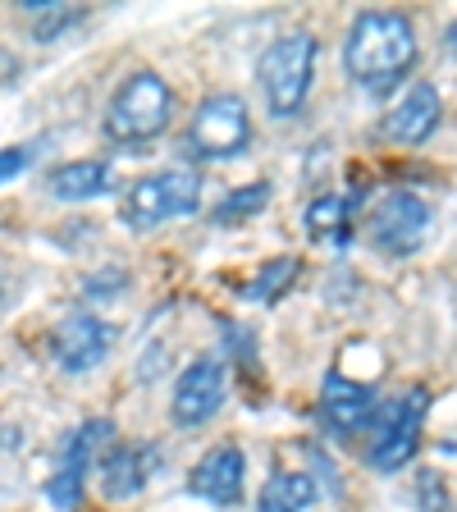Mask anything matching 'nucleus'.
Masks as SVG:
<instances>
[{
  "mask_svg": "<svg viewBox=\"0 0 457 512\" xmlns=\"http://www.w3.org/2000/svg\"><path fill=\"white\" fill-rule=\"evenodd\" d=\"M124 284V275H119V270H110V275H101V279H87V293H115V288Z\"/></svg>",
  "mask_w": 457,
  "mask_h": 512,
  "instance_id": "4be33fe9",
  "label": "nucleus"
},
{
  "mask_svg": "<svg viewBox=\"0 0 457 512\" xmlns=\"http://www.w3.org/2000/svg\"><path fill=\"white\" fill-rule=\"evenodd\" d=\"M352 211H357V197H316L302 215V229H307L311 243H334L343 247L352 238Z\"/></svg>",
  "mask_w": 457,
  "mask_h": 512,
  "instance_id": "dca6fc26",
  "label": "nucleus"
},
{
  "mask_svg": "<svg viewBox=\"0 0 457 512\" xmlns=\"http://www.w3.org/2000/svg\"><path fill=\"white\" fill-rule=\"evenodd\" d=\"M32 156L37 151L32 147H0V183H10L14 174H23L32 165Z\"/></svg>",
  "mask_w": 457,
  "mask_h": 512,
  "instance_id": "412c9836",
  "label": "nucleus"
},
{
  "mask_svg": "<svg viewBox=\"0 0 457 512\" xmlns=\"http://www.w3.org/2000/svg\"><path fill=\"white\" fill-rule=\"evenodd\" d=\"M316 55L320 46L311 32H288V37H279L275 46L261 51L256 83L266 92V106L275 119H293L302 110V101L311 92V78H316Z\"/></svg>",
  "mask_w": 457,
  "mask_h": 512,
  "instance_id": "f03ea898",
  "label": "nucleus"
},
{
  "mask_svg": "<svg viewBox=\"0 0 457 512\" xmlns=\"http://www.w3.org/2000/svg\"><path fill=\"white\" fill-rule=\"evenodd\" d=\"M202 206V174L197 170H160L147 179L128 183V192L119 197V220L133 234H147L170 220H183Z\"/></svg>",
  "mask_w": 457,
  "mask_h": 512,
  "instance_id": "20e7f679",
  "label": "nucleus"
},
{
  "mask_svg": "<svg viewBox=\"0 0 457 512\" xmlns=\"http://www.w3.org/2000/svg\"><path fill=\"white\" fill-rule=\"evenodd\" d=\"M0 288H5V279H0Z\"/></svg>",
  "mask_w": 457,
  "mask_h": 512,
  "instance_id": "393cba45",
  "label": "nucleus"
},
{
  "mask_svg": "<svg viewBox=\"0 0 457 512\" xmlns=\"http://www.w3.org/2000/svg\"><path fill=\"white\" fill-rule=\"evenodd\" d=\"M298 279V261L293 256H279V261H266V266L256 270V279L247 284V298L252 302H275L288 293V284Z\"/></svg>",
  "mask_w": 457,
  "mask_h": 512,
  "instance_id": "a211bd4d",
  "label": "nucleus"
},
{
  "mask_svg": "<svg viewBox=\"0 0 457 512\" xmlns=\"http://www.w3.org/2000/svg\"><path fill=\"white\" fill-rule=\"evenodd\" d=\"M416 64V28L398 10H366L352 19L343 42V69L366 92H389Z\"/></svg>",
  "mask_w": 457,
  "mask_h": 512,
  "instance_id": "f257e3e1",
  "label": "nucleus"
},
{
  "mask_svg": "<svg viewBox=\"0 0 457 512\" xmlns=\"http://www.w3.org/2000/svg\"><path fill=\"white\" fill-rule=\"evenodd\" d=\"M110 343H115V325H110V320L92 316V311H74V316H64V325L55 330L51 352L69 375H83L106 362Z\"/></svg>",
  "mask_w": 457,
  "mask_h": 512,
  "instance_id": "1a4fd4ad",
  "label": "nucleus"
},
{
  "mask_svg": "<svg viewBox=\"0 0 457 512\" xmlns=\"http://www.w3.org/2000/svg\"><path fill=\"white\" fill-rule=\"evenodd\" d=\"M0 439H14V435H5V430H0Z\"/></svg>",
  "mask_w": 457,
  "mask_h": 512,
  "instance_id": "b1692460",
  "label": "nucleus"
},
{
  "mask_svg": "<svg viewBox=\"0 0 457 512\" xmlns=\"http://www.w3.org/2000/svg\"><path fill=\"white\" fill-rule=\"evenodd\" d=\"M110 188H115L110 160H69L46 174V192L55 202H87V197H106Z\"/></svg>",
  "mask_w": 457,
  "mask_h": 512,
  "instance_id": "2eb2a0df",
  "label": "nucleus"
},
{
  "mask_svg": "<svg viewBox=\"0 0 457 512\" xmlns=\"http://www.w3.org/2000/svg\"><path fill=\"white\" fill-rule=\"evenodd\" d=\"M106 439H115V421H106V416H96V421H83L74 435L64 439L60 462H55L51 485H46V499H51L60 512H74V508H78V499H83L87 467H92L96 448L106 444Z\"/></svg>",
  "mask_w": 457,
  "mask_h": 512,
  "instance_id": "0eeeda50",
  "label": "nucleus"
},
{
  "mask_svg": "<svg viewBox=\"0 0 457 512\" xmlns=\"http://www.w3.org/2000/svg\"><path fill=\"white\" fill-rule=\"evenodd\" d=\"M320 499V480L307 471H275L256 499V512H307Z\"/></svg>",
  "mask_w": 457,
  "mask_h": 512,
  "instance_id": "f3484780",
  "label": "nucleus"
},
{
  "mask_svg": "<svg viewBox=\"0 0 457 512\" xmlns=\"http://www.w3.org/2000/svg\"><path fill=\"white\" fill-rule=\"evenodd\" d=\"M220 403H224V366L215 357H197L179 375V384H174L170 416H174V426L192 430V426H202V421H211L220 412Z\"/></svg>",
  "mask_w": 457,
  "mask_h": 512,
  "instance_id": "9d476101",
  "label": "nucleus"
},
{
  "mask_svg": "<svg viewBox=\"0 0 457 512\" xmlns=\"http://www.w3.org/2000/svg\"><path fill=\"white\" fill-rule=\"evenodd\" d=\"M243 476H247V453L238 444H220L192 467L188 490L197 499L215 503V508H234L243 499Z\"/></svg>",
  "mask_w": 457,
  "mask_h": 512,
  "instance_id": "ddd939ff",
  "label": "nucleus"
},
{
  "mask_svg": "<svg viewBox=\"0 0 457 512\" xmlns=\"http://www.w3.org/2000/svg\"><path fill=\"white\" fill-rule=\"evenodd\" d=\"M247 142H252L247 101L234 92H220V96H206L202 106L192 110L183 147H188V156H197V160H229V156H243Z\"/></svg>",
  "mask_w": 457,
  "mask_h": 512,
  "instance_id": "39448f33",
  "label": "nucleus"
},
{
  "mask_svg": "<svg viewBox=\"0 0 457 512\" xmlns=\"http://www.w3.org/2000/svg\"><path fill=\"white\" fill-rule=\"evenodd\" d=\"M270 202V183H247V188L229 192L220 206H215V224H234V220H247V215L266 211Z\"/></svg>",
  "mask_w": 457,
  "mask_h": 512,
  "instance_id": "6ab92c4d",
  "label": "nucleus"
},
{
  "mask_svg": "<svg viewBox=\"0 0 457 512\" xmlns=\"http://www.w3.org/2000/svg\"><path fill=\"white\" fill-rule=\"evenodd\" d=\"M174 115V92L165 87V78L142 69V74L124 78L119 92L110 96L106 106V138L124 142V147H138V142H151L170 128Z\"/></svg>",
  "mask_w": 457,
  "mask_h": 512,
  "instance_id": "7ed1b4c3",
  "label": "nucleus"
},
{
  "mask_svg": "<svg viewBox=\"0 0 457 512\" xmlns=\"http://www.w3.org/2000/svg\"><path fill=\"white\" fill-rule=\"evenodd\" d=\"M375 394L357 380H343V375H325V389H320V426L339 439H352L362 430L375 426Z\"/></svg>",
  "mask_w": 457,
  "mask_h": 512,
  "instance_id": "f8f14e48",
  "label": "nucleus"
},
{
  "mask_svg": "<svg viewBox=\"0 0 457 512\" xmlns=\"http://www.w3.org/2000/svg\"><path fill=\"white\" fill-rule=\"evenodd\" d=\"M444 42H448V51H457V23H453V28L444 32Z\"/></svg>",
  "mask_w": 457,
  "mask_h": 512,
  "instance_id": "5701e85b",
  "label": "nucleus"
},
{
  "mask_svg": "<svg viewBox=\"0 0 457 512\" xmlns=\"http://www.w3.org/2000/svg\"><path fill=\"white\" fill-rule=\"evenodd\" d=\"M426 407H430L426 389H407V394L389 398V403L375 412L371 444H366V462H371L375 471H398L416 458L421 426H426Z\"/></svg>",
  "mask_w": 457,
  "mask_h": 512,
  "instance_id": "423d86ee",
  "label": "nucleus"
},
{
  "mask_svg": "<svg viewBox=\"0 0 457 512\" xmlns=\"http://www.w3.org/2000/svg\"><path fill=\"white\" fill-rule=\"evenodd\" d=\"M165 471V448L138 439V444H119L115 453H106L101 462V494L106 499H133Z\"/></svg>",
  "mask_w": 457,
  "mask_h": 512,
  "instance_id": "9b49d317",
  "label": "nucleus"
},
{
  "mask_svg": "<svg viewBox=\"0 0 457 512\" xmlns=\"http://www.w3.org/2000/svg\"><path fill=\"white\" fill-rule=\"evenodd\" d=\"M439 115H444V106H439L435 87H430V83H412L403 101L384 115V138L407 142V147H421V142H426L430 133L439 128Z\"/></svg>",
  "mask_w": 457,
  "mask_h": 512,
  "instance_id": "4468645a",
  "label": "nucleus"
},
{
  "mask_svg": "<svg viewBox=\"0 0 457 512\" xmlns=\"http://www.w3.org/2000/svg\"><path fill=\"white\" fill-rule=\"evenodd\" d=\"M430 234V206L412 192H389L371 215V238L389 256H412Z\"/></svg>",
  "mask_w": 457,
  "mask_h": 512,
  "instance_id": "6e6552de",
  "label": "nucleus"
},
{
  "mask_svg": "<svg viewBox=\"0 0 457 512\" xmlns=\"http://www.w3.org/2000/svg\"><path fill=\"white\" fill-rule=\"evenodd\" d=\"M416 508H421V512H448L444 480H439L435 471H426V476H421V485H416Z\"/></svg>",
  "mask_w": 457,
  "mask_h": 512,
  "instance_id": "aec40b11",
  "label": "nucleus"
}]
</instances>
